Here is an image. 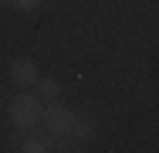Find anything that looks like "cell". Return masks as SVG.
<instances>
[{
  "label": "cell",
  "instance_id": "5b68a950",
  "mask_svg": "<svg viewBox=\"0 0 159 153\" xmlns=\"http://www.w3.org/2000/svg\"><path fill=\"white\" fill-rule=\"evenodd\" d=\"M14 143H20L17 150H27V153H44V150H51L41 136H20V140H14Z\"/></svg>",
  "mask_w": 159,
  "mask_h": 153
},
{
  "label": "cell",
  "instance_id": "277c9868",
  "mask_svg": "<svg viewBox=\"0 0 159 153\" xmlns=\"http://www.w3.org/2000/svg\"><path fill=\"white\" fill-rule=\"evenodd\" d=\"M71 136H78L81 143L92 140V136H95V119H92V116H75V129H71Z\"/></svg>",
  "mask_w": 159,
  "mask_h": 153
},
{
  "label": "cell",
  "instance_id": "6da1fadb",
  "mask_svg": "<svg viewBox=\"0 0 159 153\" xmlns=\"http://www.w3.org/2000/svg\"><path fill=\"white\" fill-rule=\"evenodd\" d=\"M7 116H10V122H14L17 129H31V126H37V122H41L44 109H41V102H37L34 95L20 92V95H14V99H10Z\"/></svg>",
  "mask_w": 159,
  "mask_h": 153
},
{
  "label": "cell",
  "instance_id": "8992f818",
  "mask_svg": "<svg viewBox=\"0 0 159 153\" xmlns=\"http://www.w3.org/2000/svg\"><path fill=\"white\" fill-rule=\"evenodd\" d=\"M37 89H41V95H44V99H51V102L61 95V85H58L54 78H37Z\"/></svg>",
  "mask_w": 159,
  "mask_h": 153
},
{
  "label": "cell",
  "instance_id": "7a4b0ae2",
  "mask_svg": "<svg viewBox=\"0 0 159 153\" xmlns=\"http://www.w3.org/2000/svg\"><path fill=\"white\" fill-rule=\"evenodd\" d=\"M44 133L51 136V140H68L71 136V129H75V112L68 109V106H61V102H51L48 109H44Z\"/></svg>",
  "mask_w": 159,
  "mask_h": 153
},
{
  "label": "cell",
  "instance_id": "3957f363",
  "mask_svg": "<svg viewBox=\"0 0 159 153\" xmlns=\"http://www.w3.org/2000/svg\"><path fill=\"white\" fill-rule=\"evenodd\" d=\"M37 65H34L31 58H17L10 61V82L17 85V89H31V85H37Z\"/></svg>",
  "mask_w": 159,
  "mask_h": 153
},
{
  "label": "cell",
  "instance_id": "52a82bcc",
  "mask_svg": "<svg viewBox=\"0 0 159 153\" xmlns=\"http://www.w3.org/2000/svg\"><path fill=\"white\" fill-rule=\"evenodd\" d=\"M14 3H17V7H20V10H34V7H37V3H41V0H14Z\"/></svg>",
  "mask_w": 159,
  "mask_h": 153
}]
</instances>
